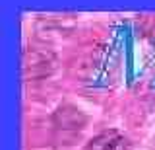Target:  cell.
<instances>
[{"mask_svg": "<svg viewBox=\"0 0 155 150\" xmlns=\"http://www.w3.org/2000/svg\"><path fill=\"white\" fill-rule=\"evenodd\" d=\"M25 74L27 78H35V76H39V70L41 68V74L45 76L51 72L52 68V62H54V59H52V55H48V53H39V51H25Z\"/></svg>", "mask_w": 155, "mask_h": 150, "instance_id": "obj_3", "label": "cell"}, {"mask_svg": "<svg viewBox=\"0 0 155 150\" xmlns=\"http://www.w3.org/2000/svg\"><path fill=\"white\" fill-rule=\"evenodd\" d=\"M52 123H54V129L58 133L64 134V133H80V131L85 127L87 119L76 105L62 103L60 107L54 111V115H52Z\"/></svg>", "mask_w": 155, "mask_h": 150, "instance_id": "obj_1", "label": "cell"}, {"mask_svg": "<svg viewBox=\"0 0 155 150\" xmlns=\"http://www.w3.org/2000/svg\"><path fill=\"white\" fill-rule=\"evenodd\" d=\"M85 150H130V140L116 129H109L91 138Z\"/></svg>", "mask_w": 155, "mask_h": 150, "instance_id": "obj_2", "label": "cell"}]
</instances>
